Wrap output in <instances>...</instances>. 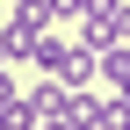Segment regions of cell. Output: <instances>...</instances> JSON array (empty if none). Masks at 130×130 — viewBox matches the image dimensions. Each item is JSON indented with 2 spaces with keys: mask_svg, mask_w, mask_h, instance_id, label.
Instances as JSON below:
<instances>
[{
  "mask_svg": "<svg viewBox=\"0 0 130 130\" xmlns=\"http://www.w3.org/2000/svg\"><path fill=\"white\" fill-rule=\"evenodd\" d=\"M7 29H29V36L36 29H58V7L51 0H7Z\"/></svg>",
  "mask_w": 130,
  "mask_h": 130,
  "instance_id": "1",
  "label": "cell"
},
{
  "mask_svg": "<svg viewBox=\"0 0 130 130\" xmlns=\"http://www.w3.org/2000/svg\"><path fill=\"white\" fill-rule=\"evenodd\" d=\"M94 79H101L108 94H123V101H130V43H108V51H101V72H94Z\"/></svg>",
  "mask_w": 130,
  "mask_h": 130,
  "instance_id": "2",
  "label": "cell"
},
{
  "mask_svg": "<svg viewBox=\"0 0 130 130\" xmlns=\"http://www.w3.org/2000/svg\"><path fill=\"white\" fill-rule=\"evenodd\" d=\"M101 101H108V94H94V87H65V123L94 130V123H101Z\"/></svg>",
  "mask_w": 130,
  "mask_h": 130,
  "instance_id": "3",
  "label": "cell"
},
{
  "mask_svg": "<svg viewBox=\"0 0 130 130\" xmlns=\"http://www.w3.org/2000/svg\"><path fill=\"white\" fill-rule=\"evenodd\" d=\"M22 101L36 108V116H65V79H51V72H43V87H29Z\"/></svg>",
  "mask_w": 130,
  "mask_h": 130,
  "instance_id": "4",
  "label": "cell"
},
{
  "mask_svg": "<svg viewBox=\"0 0 130 130\" xmlns=\"http://www.w3.org/2000/svg\"><path fill=\"white\" fill-rule=\"evenodd\" d=\"M94 130H130V101H123V94L101 101V123H94Z\"/></svg>",
  "mask_w": 130,
  "mask_h": 130,
  "instance_id": "5",
  "label": "cell"
},
{
  "mask_svg": "<svg viewBox=\"0 0 130 130\" xmlns=\"http://www.w3.org/2000/svg\"><path fill=\"white\" fill-rule=\"evenodd\" d=\"M14 101V79H7V65H0V108H7Z\"/></svg>",
  "mask_w": 130,
  "mask_h": 130,
  "instance_id": "6",
  "label": "cell"
},
{
  "mask_svg": "<svg viewBox=\"0 0 130 130\" xmlns=\"http://www.w3.org/2000/svg\"><path fill=\"white\" fill-rule=\"evenodd\" d=\"M36 130H79V123H65V116H43V123H36Z\"/></svg>",
  "mask_w": 130,
  "mask_h": 130,
  "instance_id": "7",
  "label": "cell"
}]
</instances>
